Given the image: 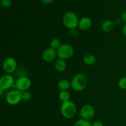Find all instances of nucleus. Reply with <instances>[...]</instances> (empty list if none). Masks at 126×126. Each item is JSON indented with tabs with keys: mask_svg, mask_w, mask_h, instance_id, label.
<instances>
[{
	"mask_svg": "<svg viewBox=\"0 0 126 126\" xmlns=\"http://www.w3.org/2000/svg\"><path fill=\"white\" fill-rule=\"evenodd\" d=\"M87 84V76L83 73H78L73 78L71 81V87L75 91H82L86 88Z\"/></svg>",
	"mask_w": 126,
	"mask_h": 126,
	"instance_id": "obj_1",
	"label": "nucleus"
},
{
	"mask_svg": "<svg viewBox=\"0 0 126 126\" xmlns=\"http://www.w3.org/2000/svg\"><path fill=\"white\" fill-rule=\"evenodd\" d=\"M77 109L75 103L71 101L63 102L60 107V112L64 118L71 119L76 114Z\"/></svg>",
	"mask_w": 126,
	"mask_h": 126,
	"instance_id": "obj_2",
	"label": "nucleus"
},
{
	"mask_svg": "<svg viewBox=\"0 0 126 126\" xmlns=\"http://www.w3.org/2000/svg\"><path fill=\"white\" fill-rule=\"evenodd\" d=\"M79 20L78 16L73 12H67L63 17V23L66 28L70 30L76 29L78 27Z\"/></svg>",
	"mask_w": 126,
	"mask_h": 126,
	"instance_id": "obj_3",
	"label": "nucleus"
},
{
	"mask_svg": "<svg viewBox=\"0 0 126 126\" xmlns=\"http://www.w3.org/2000/svg\"><path fill=\"white\" fill-rule=\"evenodd\" d=\"M59 59L65 60L71 57L74 54V49L70 44H61L57 51Z\"/></svg>",
	"mask_w": 126,
	"mask_h": 126,
	"instance_id": "obj_4",
	"label": "nucleus"
},
{
	"mask_svg": "<svg viewBox=\"0 0 126 126\" xmlns=\"http://www.w3.org/2000/svg\"><path fill=\"white\" fill-rule=\"evenodd\" d=\"M6 102L11 105L18 104L22 100V92L18 90H12L6 95Z\"/></svg>",
	"mask_w": 126,
	"mask_h": 126,
	"instance_id": "obj_5",
	"label": "nucleus"
},
{
	"mask_svg": "<svg viewBox=\"0 0 126 126\" xmlns=\"http://www.w3.org/2000/svg\"><path fill=\"white\" fill-rule=\"evenodd\" d=\"M31 86H32V81L30 79L25 76L18 78L15 82L16 88L21 92L27 91L28 89H30Z\"/></svg>",
	"mask_w": 126,
	"mask_h": 126,
	"instance_id": "obj_6",
	"label": "nucleus"
},
{
	"mask_svg": "<svg viewBox=\"0 0 126 126\" xmlns=\"http://www.w3.org/2000/svg\"><path fill=\"white\" fill-rule=\"evenodd\" d=\"M80 116L84 119L88 121L92 119L95 116V109L93 106L90 104L84 105L80 111Z\"/></svg>",
	"mask_w": 126,
	"mask_h": 126,
	"instance_id": "obj_7",
	"label": "nucleus"
},
{
	"mask_svg": "<svg viewBox=\"0 0 126 126\" xmlns=\"http://www.w3.org/2000/svg\"><path fill=\"white\" fill-rule=\"evenodd\" d=\"M17 62L12 57H7L2 63V68L7 73H12L17 69Z\"/></svg>",
	"mask_w": 126,
	"mask_h": 126,
	"instance_id": "obj_8",
	"label": "nucleus"
},
{
	"mask_svg": "<svg viewBox=\"0 0 126 126\" xmlns=\"http://www.w3.org/2000/svg\"><path fill=\"white\" fill-rule=\"evenodd\" d=\"M14 84V78L10 74L4 75L0 79V88L3 90L12 88Z\"/></svg>",
	"mask_w": 126,
	"mask_h": 126,
	"instance_id": "obj_9",
	"label": "nucleus"
},
{
	"mask_svg": "<svg viewBox=\"0 0 126 126\" xmlns=\"http://www.w3.org/2000/svg\"><path fill=\"white\" fill-rule=\"evenodd\" d=\"M57 55V54L55 49H52V47H48L43 51L42 58L44 61L49 62L54 60L56 57Z\"/></svg>",
	"mask_w": 126,
	"mask_h": 126,
	"instance_id": "obj_10",
	"label": "nucleus"
},
{
	"mask_svg": "<svg viewBox=\"0 0 126 126\" xmlns=\"http://www.w3.org/2000/svg\"><path fill=\"white\" fill-rule=\"evenodd\" d=\"M92 26V20L87 17H84L79 21L78 27L81 30L86 31L89 29Z\"/></svg>",
	"mask_w": 126,
	"mask_h": 126,
	"instance_id": "obj_11",
	"label": "nucleus"
},
{
	"mask_svg": "<svg viewBox=\"0 0 126 126\" xmlns=\"http://www.w3.org/2000/svg\"><path fill=\"white\" fill-rule=\"evenodd\" d=\"M114 28V23L111 20H106L102 23V29L105 32H110L112 31Z\"/></svg>",
	"mask_w": 126,
	"mask_h": 126,
	"instance_id": "obj_12",
	"label": "nucleus"
},
{
	"mask_svg": "<svg viewBox=\"0 0 126 126\" xmlns=\"http://www.w3.org/2000/svg\"><path fill=\"white\" fill-rule=\"evenodd\" d=\"M57 86L61 91H67L71 86V82L66 79H62L58 82Z\"/></svg>",
	"mask_w": 126,
	"mask_h": 126,
	"instance_id": "obj_13",
	"label": "nucleus"
},
{
	"mask_svg": "<svg viewBox=\"0 0 126 126\" xmlns=\"http://www.w3.org/2000/svg\"><path fill=\"white\" fill-rule=\"evenodd\" d=\"M55 68L57 71L59 72H62L66 69V65L65 60L59 59L56 60L55 63Z\"/></svg>",
	"mask_w": 126,
	"mask_h": 126,
	"instance_id": "obj_14",
	"label": "nucleus"
},
{
	"mask_svg": "<svg viewBox=\"0 0 126 126\" xmlns=\"http://www.w3.org/2000/svg\"><path fill=\"white\" fill-rule=\"evenodd\" d=\"M83 62L86 65H94L96 62V57L93 54H87L83 57Z\"/></svg>",
	"mask_w": 126,
	"mask_h": 126,
	"instance_id": "obj_15",
	"label": "nucleus"
},
{
	"mask_svg": "<svg viewBox=\"0 0 126 126\" xmlns=\"http://www.w3.org/2000/svg\"><path fill=\"white\" fill-rule=\"evenodd\" d=\"M59 99L62 102H67L70 100V95L67 91H61L59 94Z\"/></svg>",
	"mask_w": 126,
	"mask_h": 126,
	"instance_id": "obj_16",
	"label": "nucleus"
},
{
	"mask_svg": "<svg viewBox=\"0 0 126 126\" xmlns=\"http://www.w3.org/2000/svg\"><path fill=\"white\" fill-rule=\"evenodd\" d=\"M74 126H92V124L88 120L81 119L75 123Z\"/></svg>",
	"mask_w": 126,
	"mask_h": 126,
	"instance_id": "obj_17",
	"label": "nucleus"
},
{
	"mask_svg": "<svg viewBox=\"0 0 126 126\" xmlns=\"http://www.w3.org/2000/svg\"><path fill=\"white\" fill-rule=\"evenodd\" d=\"M50 47H52L54 49H58L59 47L61 46V44H60V41L59 40V39L58 38H55L54 39H52V41H50Z\"/></svg>",
	"mask_w": 126,
	"mask_h": 126,
	"instance_id": "obj_18",
	"label": "nucleus"
},
{
	"mask_svg": "<svg viewBox=\"0 0 126 126\" xmlns=\"http://www.w3.org/2000/svg\"><path fill=\"white\" fill-rule=\"evenodd\" d=\"M118 86L121 89H126V77H122L118 81Z\"/></svg>",
	"mask_w": 126,
	"mask_h": 126,
	"instance_id": "obj_19",
	"label": "nucleus"
},
{
	"mask_svg": "<svg viewBox=\"0 0 126 126\" xmlns=\"http://www.w3.org/2000/svg\"><path fill=\"white\" fill-rule=\"evenodd\" d=\"M31 98H32V95L29 92L24 91L23 92H22V100L23 101L27 102V101L30 100Z\"/></svg>",
	"mask_w": 126,
	"mask_h": 126,
	"instance_id": "obj_20",
	"label": "nucleus"
},
{
	"mask_svg": "<svg viewBox=\"0 0 126 126\" xmlns=\"http://www.w3.org/2000/svg\"><path fill=\"white\" fill-rule=\"evenodd\" d=\"M11 4H12L11 0H1V6L4 8H7V7H10L11 6Z\"/></svg>",
	"mask_w": 126,
	"mask_h": 126,
	"instance_id": "obj_21",
	"label": "nucleus"
},
{
	"mask_svg": "<svg viewBox=\"0 0 126 126\" xmlns=\"http://www.w3.org/2000/svg\"><path fill=\"white\" fill-rule=\"evenodd\" d=\"M92 126H103V124L102 121L99 120L95 121L92 124Z\"/></svg>",
	"mask_w": 126,
	"mask_h": 126,
	"instance_id": "obj_22",
	"label": "nucleus"
},
{
	"mask_svg": "<svg viewBox=\"0 0 126 126\" xmlns=\"http://www.w3.org/2000/svg\"><path fill=\"white\" fill-rule=\"evenodd\" d=\"M41 1L45 4H50L54 1V0H41Z\"/></svg>",
	"mask_w": 126,
	"mask_h": 126,
	"instance_id": "obj_23",
	"label": "nucleus"
},
{
	"mask_svg": "<svg viewBox=\"0 0 126 126\" xmlns=\"http://www.w3.org/2000/svg\"><path fill=\"white\" fill-rule=\"evenodd\" d=\"M122 32H123V33L124 36L126 38V23L123 25V28H122Z\"/></svg>",
	"mask_w": 126,
	"mask_h": 126,
	"instance_id": "obj_24",
	"label": "nucleus"
},
{
	"mask_svg": "<svg viewBox=\"0 0 126 126\" xmlns=\"http://www.w3.org/2000/svg\"><path fill=\"white\" fill-rule=\"evenodd\" d=\"M121 19L123 20V22H126V12H123V13L122 14Z\"/></svg>",
	"mask_w": 126,
	"mask_h": 126,
	"instance_id": "obj_25",
	"label": "nucleus"
}]
</instances>
